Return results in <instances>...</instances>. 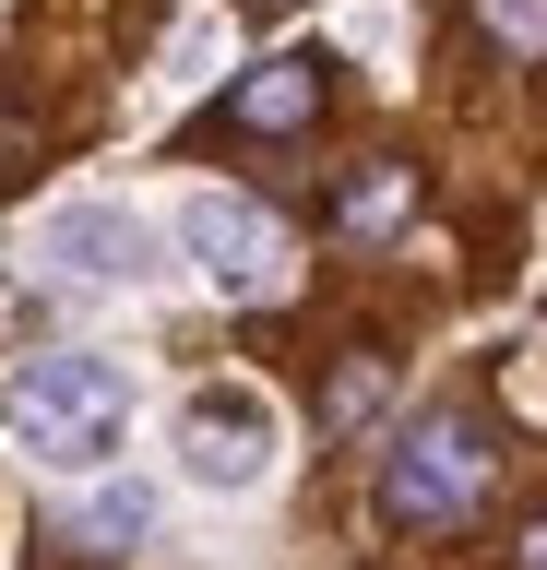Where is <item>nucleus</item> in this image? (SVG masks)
Listing matches in <instances>:
<instances>
[{
    "instance_id": "f257e3e1",
    "label": "nucleus",
    "mask_w": 547,
    "mask_h": 570,
    "mask_svg": "<svg viewBox=\"0 0 547 570\" xmlns=\"http://www.w3.org/2000/svg\"><path fill=\"white\" fill-rule=\"evenodd\" d=\"M0 428H12L37 463L84 475V463L119 452V428H131V381H119L108 356H25V368L0 381Z\"/></svg>"
},
{
    "instance_id": "f8f14e48",
    "label": "nucleus",
    "mask_w": 547,
    "mask_h": 570,
    "mask_svg": "<svg viewBox=\"0 0 547 570\" xmlns=\"http://www.w3.org/2000/svg\"><path fill=\"white\" fill-rule=\"evenodd\" d=\"M511 570H547V523H524V534H511Z\"/></svg>"
},
{
    "instance_id": "f03ea898",
    "label": "nucleus",
    "mask_w": 547,
    "mask_h": 570,
    "mask_svg": "<svg viewBox=\"0 0 547 570\" xmlns=\"http://www.w3.org/2000/svg\"><path fill=\"white\" fill-rule=\"evenodd\" d=\"M476 488H488V428L476 416H417L393 452H381V523H404V534L465 523Z\"/></svg>"
},
{
    "instance_id": "423d86ee",
    "label": "nucleus",
    "mask_w": 547,
    "mask_h": 570,
    "mask_svg": "<svg viewBox=\"0 0 547 570\" xmlns=\"http://www.w3.org/2000/svg\"><path fill=\"white\" fill-rule=\"evenodd\" d=\"M226 119H238V131H310V119H322V60H262L251 83H238V96H226Z\"/></svg>"
},
{
    "instance_id": "39448f33",
    "label": "nucleus",
    "mask_w": 547,
    "mask_h": 570,
    "mask_svg": "<svg viewBox=\"0 0 547 570\" xmlns=\"http://www.w3.org/2000/svg\"><path fill=\"white\" fill-rule=\"evenodd\" d=\"M144 214H119V203H72V214H48V238H37V262L60 285H144Z\"/></svg>"
},
{
    "instance_id": "9d476101",
    "label": "nucleus",
    "mask_w": 547,
    "mask_h": 570,
    "mask_svg": "<svg viewBox=\"0 0 547 570\" xmlns=\"http://www.w3.org/2000/svg\"><path fill=\"white\" fill-rule=\"evenodd\" d=\"M476 24L500 36L511 60H547V0H476Z\"/></svg>"
},
{
    "instance_id": "20e7f679",
    "label": "nucleus",
    "mask_w": 547,
    "mask_h": 570,
    "mask_svg": "<svg viewBox=\"0 0 547 570\" xmlns=\"http://www.w3.org/2000/svg\"><path fill=\"white\" fill-rule=\"evenodd\" d=\"M179 463L203 475V488H262V463H274L262 392H191L179 404Z\"/></svg>"
},
{
    "instance_id": "6e6552de",
    "label": "nucleus",
    "mask_w": 547,
    "mask_h": 570,
    "mask_svg": "<svg viewBox=\"0 0 547 570\" xmlns=\"http://www.w3.org/2000/svg\"><path fill=\"white\" fill-rule=\"evenodd\" d=\"M404 214H417V167H358L345 203H333V226H345V238H393Z\"/></svg>"
},
{
    "instance_id": "0eeeda50",
    "label": "nucleus",
    "mask_w": 547,
    "mask_h": 570,
    "mask_svg": "<svg viewBox=\"0 0 547 570\" xmlns=\"http://www.w3.org/2000/svg\"><path fill=\"white\" fill-rule=\"evenodd\" d=\"M144 534H155V488H96L72 511V547H84V559H131Z\"/></svg>"
},
{
    "instance_id": "1a4fd4ad",
    "label": "nucleus",
    "mask_w": 547,
    "mask_h": 570,
    "mask_svg": "<svg viewBox=\"0 0 547 570\" xmlns=\"http://www.w3.org/2000/svg\"><path fill=\"white\" fill-rule=\"evenodd\" d=\"M381 392H393V356H345L333 392H322V416L333 428H369V416H381Z\"/></svg>"
},
{
    "instance_id": "9b49d317",
    "label": "nucleus",
    "mask_w": 547,
    "mask_h": 570,
    "mask_svg": "<svg viewBox=\"0 0 547 570\" xmlns=\"http://www.w3.org/2000/svg\"><path fill=\"white\" fill-rule=\"evenodd\" d=\"M25 142H37V131H25V119H12V107H0V178L25 167Z\"/></svg>"
},
{
    "instance_id": "7ed1b4c3",
    "label": "nucleus",
    "mask_w": 547,
    "mask_h": 570,
    "mask_svg": "<svg viewBox=\"0 0 547 570\" xmlns=\"http://www.w3.org/2000/svg\"><path fill=\"white\" fill-rule=\"evenodd\" d=\"M179 249L203 262L215 297H274V285H286V226H274L262 203H238V190H191Z\"/></svg>"
}]
</instances>
